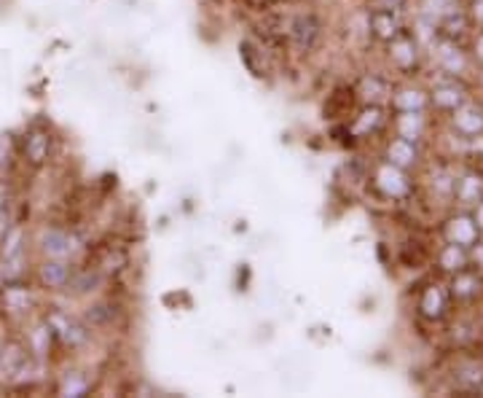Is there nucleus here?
<instances>
[{"instance_id":"13","label":"nucleus","mask_w":483,"mask_h":398,"mask_svg":"<svg viewBox=\"0 0 483 398\" xmlns=\"http://www.w3.org/2000/svg\"><path fill=\"white\" fill-rule=\"evenodd\" d=\"M419 309H422L424 317H441L443 309H446V294L435 286L424 289V294L419 298Z\"/></svg>"},{"instance_id":"15","label":"nucleus","mask_w":483,"mask_h":398,"mask_svg":"<svg viewBox=\"0 0 483 398\" xmlns=\"http://www.w3.org/2000/svg\"><path fill=\"white\" fill-rule=\"evenodd\" d=\"M27 159L33 162V165H43L46 162V156H49V135L46 132H41V129H35L30 137H27Z\"/></svg>"},{"instance_id":"3","label":"nucleus","mask_w":483,"mask_h":398,"mask_svg":"<svg viewBox=\"0 0 483 398\" xmlns=\"http://www.w3.org/2000/svg\"><path fill=\"white\" fill-rule=\"evenodd\" d=\"M371 30H374V35L379 38V41H385V43H392L397 35H400V19H397V11L395 8H376V11H371Z\"/></svg>"},{"instance_id":"23","label":"nucleus","mask_w":483,"mask_h":398,"mask_svg":"<svg viewBox=\"0 0 483 398\" xmlns=\"http://www.w3.org/2000/svg\"><path fill=\"white\" fill-rule=\"evenodd\" d=\"M0 207H5V189L0 186Z\"/></svg>"},{"instance_id":"4","label":"nucleus","mask_w":483,"mask_h":398,"mask_svg":"<svg viewBox=\"0 0 483 398\" xmlns=\"http://www.w3.org/2000/svg\"><path fill=\"white\" fill-rule=\"evenodd\" d=\"M46 323H49V328H51L54 334H60L62 342H68V345H81V342L87 339V331H84L73 317H68L65 312H51Z\"/></svg>"},{"instance_id":"5","label":"nucleus","mask_w":483,"mask_h":398,"mask_svg":"<svg viewBox=\"0 0 483 398\" xmlns=\"http://www.w3.org/2000/svg\"><path fill=\"white\" fill-rule=\"evenodd\" d=\"M454 127H457L460 135L476 137L478 132H483V110L468 105V102H462V105L454 110Z\"/></svg>"},{"instance_id":"20","label":"nucleus","mask_w":483,"mask_h":398,"mask_svg":"<svg viewBox=\"0 0 483 398\" xmlns=\"http://www.w3.org/2000/svg\"><path fill=\"white\" fill-rule=\"evenodd\" d=\"M11 226H14V223H11V213H8L5 207H0V242H3V237L8 234Z\"/></svg>"},{"instance_id":"22","label":"nucleus","mask_w":483,"mask_h":398,"mask_svg":"<svg viewBox=\"0 0 483 398\" xmlns=\"http://www.w3.org/2000/svg\"><path fill=\"white\" fill-rule=\"evenodd\" d=\"M476 57L483 62V30L478 33V38H476Z\"/></svg>"},{"instance_id":"8","label":"nucleus","mask_w":483,"mask_h":398,"mask_svg":"<svg viewBox=\"0 0 483 398\" xmlns=\"http://www.w3.org/2000/svg\"><path fill=\"white\" fill-rule=\"evenodd\" d=\"M432 102L438 105V108H443V110H457L462 102H468L465 100V90L454 81V79H449L446 84H441V87H435V92H432Z\"/></svg>"},{"instance_id":"12","label":"nucleus","mask_w":483,"mask_h":398,"mask_svg":"<svg viewBox=\"0 0 483 398\" xmlns=\"http://www.w3.org/2000/svg\"><path fill=\"white\" fill-rule=\"evenodd\" d=\"M454 197H457V202H462V204H478L483 199L481 178L465 175V178L454 181Z\"/></svg>"},{"instance_id":"7","label":"nucleus","mask_w":483,"mask_h":398,"mask_svg":"<svg viewBox=\"0 0 483 398\" xmlns=\"http://www.w3.org/2000/svg\"><path fill=\"white\" fill-rule=\"evenodd\" d=\"M478 283H481V270H470V267H462L460 272H454V280H451V297H457L460 301H468V298L478 297Z\"/></svg>"},{"instance_id":"16","label":"nucleus","mask_w":483,"mask_h":398,"mask_svg":"<svg viewBox=\"0 0 483 398\" xmlns=\"http://www.w3.org/2000/svg\"><path fill=\"white\" fill-rule=\"evenodd\" d=\"M3 301H5V307H8L11 312H24V309L30 307L33 297H30L27 289H22V286H11V289H5Z\"/></svg>"},{"instance_id":"9","label":"nucleus","mask_w":483,"mask_h":398,"mask_svg":"<svg viewBox=\"0 0 483 398\" xmlns=\"http://www.w3.org/2000/svg\"><path fill=\"white\" fill-rule=\"evenodd\" d=\"M41 280L49 289H62V286L70 283V267L65 264V259H49L41 267Z\"/></svg>"},{"instance_id":"18","label":"nucleus","mask_w":483,"mask_h":398,"mask_svg":"<svg viewBox=\"0 0 483 398\" xmlns=\"http://www.w3.org/2000/svg\"><path fill=\"white\" fill-rule=\"evenodd\" d=\"M470 27V22H468V16L465 14H457V11H451L446 19H443V24H441V30H443V35L446 38H457V35H462L465 30Z\"/></svg>"},{"instance_id":"17","label":"nucleus","mask_w":483,"mask_h":398,"mask_svg":"<svg viewBox=\"0 0 483 398\" xmlns=\"http://www.w3.org/2000/svg\"><path fill=\"white\" fill-rule=\"evenodd\" d=\"M0 245H3V259L22 256V251H24V248H22V245H24V234H22V229H19V226H11Z\"/></svg>"},{"instance_id":"14","label":"nucleus","mask_w":483,"mask_h":398,"mask_svg":"<svg viewBox=\"0 0 483 398\" xmlns=\"http://www.w3.org/2000/svg\"><path fill=\"white\" fill-rule=\"evenodd\" d=\"M389 162L397 165V167H408L411 162H416L413 140H408V137H397V140H392V146H389Z\"/></svg>"},{"instance_id":"6","label":"nucleus","mask_w":483,"mask_h":398,"mask_svg":"<svg viewBox=\"0 0 483 398\" xmlns=\"http://www.w3.org/2000/svg\"><path fill=\"white\" fill-rule=\"evenodd\" d=\"M43 251H46V256L49 259H68V256H73L76 251H79V242H76V237H70L68 232H46V237H43Z\"/></svg>"},{"instance_id":"1","label":"nucleus","mask_w":483,"mask_h":398,"mask_svg":"<svg viewBox=\"0 0 483 398\" xmlns=\"http://www.w3.org/2000/svg\"><path fill=\"white\" fill-rule=\"evenodd\" d=\"M288 35L290 43H293L298 52L309 54V52L317 49V43H320V38H322V24H320V19H317L311 11H309V14H298V16L290 22Z\"/></svg>"},{"instance_id":"11","label":"nucleus","mask_w":483,"mask_h":398,"mask_svg":"<svg viewBox=\"0 0 483 398\" xmlns=\"http://www.w3.org/2000/svg\"><path fill=\"white\" fill-rule=\"evenodd\" d=\"M468 248H462V245H457V242H446L443 248H441V253H438V264L446 270V272H460L462 267H468V253H465Z\"/></svg>"},{"instance_id":"21","label":"nucleus","mask_w":483,"mask_h":398,"mask_svg":"<svg viewBox=\"0 0 483 398\" xmlns=\"http://www.w3.org/2000/svg\"><path fill=\"white\" fill-rule=\"evenodd\" d=\"M376 3H379V5H385V8H395V11H397V8H403L408 0H376Z\"/></svg>"},{"instance_id":"10","label":"nucleus","mask_w":483,"mask_h":398,"mask_svg":"<svg viewBox=\"0 0 483 398\" xmlns=\"http://www.w3.org/2000/svg\"><path fill=\"white\" fill-rule=\"evenodd\" d=\"M24 364H27V355H24V350H22L19 345L11 342V345H5V347L0 350V377L14 380Z\"/></svg>"},{"instance_id":"2","label":"nucleus","mask_w":483,"mask_h":398,"mask_svg":"<svg viewBox=\"0 0 483 398\" xmlns=\"http://www.w3.org/2000/svg\"><path fill=\"white\" fill-rule=\"evenodd\" d=\"M446 234H449V242H457L462 248H476L478 240H481V229H478L476 218H470V215L451 218L449 226H446Z\"/></svg>"},{"instance_id":"19","label":"nucleus","mask_w":483,"mask_h":398,"mask_svg":"<svg viewBox=\"0 0 483 398\" xmlns=\"http://www.w3.org/2000/svg\"><path fill=\"white\" fill-rule=\"evenodd\" d=\"M84 391H87V383H84L81 377H70V380L65 383V388H62L65 396H81Z\"/></svg>"}]
</instances>
